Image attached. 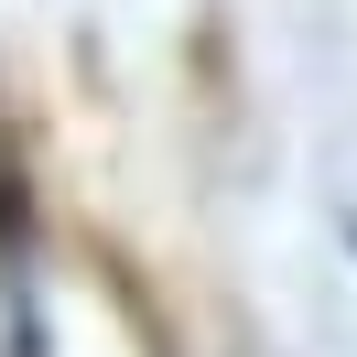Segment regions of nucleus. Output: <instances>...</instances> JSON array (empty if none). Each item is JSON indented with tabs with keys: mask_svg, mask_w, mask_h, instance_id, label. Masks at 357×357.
Segmentation results:
<instances>
[{
	"mask_svg": "<svg viewBox=\"0 0 357 357\" xmlns=\"http://www.w3.org/2000/svg\"><path fill=\"white\" fill-rule=\"evenodd\" d=\"M0 303H11V357H44V303H33V184L0 162Z\"/></svg>",
	"mask_w": 357,
	"mask_h": 357,
	"instance_id": "f257e3e1",
	"label": "nucleus"
}]
</instances>
